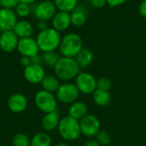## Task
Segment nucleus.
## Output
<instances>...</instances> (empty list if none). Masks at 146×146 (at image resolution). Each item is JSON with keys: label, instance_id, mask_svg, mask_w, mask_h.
Masks as SVG:
<instances>
[{"label": "nucleus", "instance_id": "obj_8", "mask_svg": "<svg viewBox=\"0 0 146 146\" xmlns=\"http://www.w3.org/2000/svg\"><path fill=\"white\" fill-rule=\"evenodd\" d=\"M81 134L86 138H95L101 131V123L94 114H87L80 120Z\"/></svg>", "mask_w": 146, "mask_h": 146}, {"label": "nucleus", "instance_id": "obj_28", "mask_svg": "<svg viewBox=\"0 0 146 146\" xmlns=\"http://www.w3.org/2000/svg\"><path fill=\"white\" fill-rule=\"evenodd\" d=\"M113 87L112 80L108 77H101L97 79V89L105 91H110Z\"/></svg>", "mask_w": 146, "mask_h": 146}, {"label": "nucleus", "instance_id": "obj_6", "mask_svg": "<svg viewBox=\"0 0 146 146\" xmlns=\"http://www.w3.org/2000/svg\"><path fill=\"white\" fill-rule=\"evenodd\" d=\"M80 96V91L74 83L70 82L63 83L60 85L56 92V97L57 102L62 104L71 105L78 100Z\"/></svg>", "mask_w": 146, "mask_h": 146}, {"label": "nucleus", "instance_id": "obj_17", "mask_svg": "<svg viewBox=\"0 0 146 146\" xmlns=\"http://www.w3.org/2000/svg\"><path fill=\"white\" fill-rule=\"evenodd\" d=\"M60 115L59 113L56 111L44 114L41 120V126L42 128L47 133V132H51L54 131L55 129H57L59 122H60Z\"/></svg>", "mask_w": 146, "mask_h": 146}, {"label": "nucleus", "instance_id": "obj_3", "mask_svg": "<svg viewBox=\"0 0 146 146\" xmlns=\"http://www.w3.org/2000/svg\"><path fill=\"white\" fill-rule=\"evenodd\" d=\"M83 48V40L76 33H69L64 35L59 46L62 57L68 58H75Z\"/></svg>", "mask_w": 146, "mask_h": 146}, {"label": "nucleus", "instance_id": "obj_5", "mask_svg": "<svg viewBox=\"0 0 146 146\" xmlns=\"http://www.w3.org/2000/svg\"><path fill=\"white\" fill-rule=\"evenodd\" d=\"M36 107L44 114L56 111L57 99L53 93L41 89L38 91L34 97Z\"/></svg>", "mask_w": 146, "mask_h": 146}, {"label": "nucleus", "instance_id": "obj_24", "mask_svg": "<svg viewBox=\"0 0 146 146\" xmlns=\"http://www.w3.org/2000/svg\"><path fill=\"white\" fill-rule=\"evenodd\" d=\"M79 0H54V3L59 11L70 13L78 5Z\"/></svg>", "mask_w": 146, "mask_h": 146}, {"label": "nucleus", "instance_id": "obj_16", "mask_svg": "<svg viewBox=\"0 0 146 146\" xmlns=\"http://www.w3.org/2000/svg\"><path fill=\"white\" fill-rule=\"evenodd\" d=\"M88 8L85 5L78 4L77 7L71 12V24L76 28H80L85 25L87 20Z\"/></svg>", "mask_w": 146, "mask_h": 146}, {"label": "nucleus", "instance_id": "obj_26", "mask_svg": "<svg viewBox=\"0 0 146 146\" xmlns=\"http://www.w3.org/2000/svg\"><path fill=\"white\" fill-rule=\"evenodd\" d=\"M13 146H31V139L25 133H16L12 139Z\"/></svg>", "mask_w": 146, "mask_h": 146}, {"label": "nucleus", "instance_id": "obj_14", "mask_svg": "<svg viewBox=\"0 0 146 146\" xmlns=\"http://www.w3.org/2000/svg\"><path fill=\"white\" fill-rule=\"evenodd\" d=\"M19 40L14 31L2 32L0 36V49L4 52H12L17 50Z\"/></svg>", "mask_w": 146, "mask_h": 146}, {"label": "nucleus", "instance_id": "obj_13", "mask_svg": "<svg viewBox=\"0 0 146 146\" xmlns=\"http://www.w3.org/2000/svg\"><path fill=\"white\" fill-rule=\"evenodd\" d=\"M7 105L9 109L12 113L21 114L27 109L28 102L25 95L21 93H15L9 97L7 101Z\"/></svg>", "mask_w": 146, "mask_h": 146}, {"label": "nucleus", "instance_id": "obj_30", "mask_svg": "<svg viewBox=\"0 0 146 146\" xmlns=\"http://www.w3.org/2000/svg\"><path fill=\"white\" fill-rule=\"evenodd\" d=\"M19 0H0V5L3 9H13L19 4Z\"/></svg>", "mask_w": 146, "mask_h": 146}, {"label": "nucleus", "instance_id": "obj_2", "mask_svg": "<svg viewBox=\"0 0 146 146\" xmlns=\"http://www.w3.org/2000/svg\"><path fill=\"white\" fill-rule=\"evenodd\" d=\"M62 37L60 33L53 28H48L38 34L36 41L39 50L43 52L56 51L60 46Z\"/></svg>", "mask_w": 146, "mask_h": 146}, {"label": "nucleus", "instance_id": "obj_4", "mask_svg": "<svg viewBox=\"0 0 146 146\" xmlns=\"http://www.w3.org/2000/svg\"><path fill=\"white\" fill-rule=\"evenodd\" d=\"M57 131L61 138L68 142L75 141L81 135L80 121L68 115L60 120Z\"/></svg>", "mask_w": 146, "mask_h": 146}, {"label": "nucleus", "instance_id": "obj_32", "mask_svg": "<svg viewBox=\"0 0 146 146\" xmlns=\"http://www.w3.org/2000/svg\"><path fill=\"white\" fill-rule=\"evenodd\" d=\"M128 0H107V4L110 7L115 8L125 4Z\"/></svg>", "mask_w": 146, "mask_h": 146}, {"label": "nucleus", "instance_id": "obj_18", "mask_svg": "<svg viewBox=\"0 0 146 146\" xmlns=\"http://www.w3.org/2000/svg\"><path fill=\"white\" fill-rule=\"evenodd\" d=\"M88 114V106L86 102L76 101L72 103L68 108V116L80 121Z\"/></svg>", "mask_w": 146, "mask_h": 146}, {"label": "nucleus", "instance_id": "obj_15", "mask_svg": "<svg viewBox=\"0 0 146 146\" xmlns=\"http://www.w3.org/2000/svg\"><path fill=\"white\" fill-rule=\"evenodd\" d=\"M52 28L56 31L62 32L67 30L71 25V15L70 13L64 11H57L51 20Z\"/></svg>", "mask_w": 146, "mask_h": 146}, {"label": "nucleus", "instance_id": "obj_22", "mask_svg": "<svg viewBox=\"0 0 146 146\" xmlns=\"http://www.w3.org/2000/svg\"><path fill=\"white\" fill-rule=\"evenodd\" d=\"M60 85V80L55 75H45L41 82L42 89L53 94L56 92Z\"/></svg>", "mask_w": 146, "mask_h": 146}, {"label": "nucleus", "instance_id": "obj_42", "mask_svg": "<svg viewBox=\"0 0 146 146\" xmlns=\"http://www.w3.org/2000/svg\"><path fill=\"white\" fill-rule=\"evenodd\" d=\"M0 9H1V5H0Z\"/></svg>", "mask_w": 146, "mask_h": 146}, {"label": "nucleus", "instance_id": "obj_37", "mask_svg": "<svg viewBox=\"0 0 146 146\" xmlns=\"http://www.w3.org/2000/svg\"><path fill=\"white\" fill-rule=\"evenodd\" d=\"M83 146H102L100 145L95 139H89L86 142H85V144Z\"/></svg>", "mask_w": 146, "mask_h": 146}, {"label": "nucleus", "instance_id": "obj_38", "mask_svg": "<svg viewBox=\"0 0 146 146\" xmlns=\"http://www.w3.org/2000/svg\"><path fill=\"white\" fill-rule=\"evenodd\" d=\"M20 3H26V4H28V5H31L34 3H36L37 0H19Z\"/></svg>", "mask_w": 146, "mask_h": 146}, {"label": "nucleus", "instance_id": "obj_33", "mask_svg": "<svg viewBox=\"0 0 146 146\" xmlns=\"http://www.w3.org/2000/svg\"><path fill=\"white\" fill-rule=\"evenodd\" d=\"M139 13L143 18L146 19V0H143L140 3L139 6Z\"/></svg>", "mask_w": 146, "mask_h": 146}, {"label": "nucleus", "instance_id": "obj_39", "mask_svg": "<svg viewBox=\"0 0 146 146\" xmlns=\"http://www.w3.org/2000/svg\"><path fill=\"white\" fill-rule=\"evenodd\" d=\"M56 146H69L68 144H66V143H60V144H58V145H56Z\"/></svg>", "mask_w": 146, "mask_h": 146}, {"label": "nucleus", "instance_id": "obj_36", "mask_svg": "<svg viewBox=\"0 0 146 146\" xmlns=\"http://www.w3.org/2000/svg\"><path fill=\"white\" fill-rule=\"evenodd\" d=\"M37 28L40 31H44L45 29L48 28V25H47V22H44V21H38L37 23Z\"/></svg>", "mask_w": 146, "mask_h": 146}, {"label": "nucleus", "instance_id": "obj_9", "mask_svg": "<svg viewBox=\"0 0 146 146\" xmlns=\"http://www.w3.org/2000/svg\"><path fill=\"white\" fill-rule=\"evenodd\" d=\"M56 7L53 1L50 0H44L38 3L36 10L34 12V15L38 21L48 22L52 20L54 15H56Z\"/></svg>", "mask_w": 146, "mask_h": 146}, {"label": "nucleus", "instance_id": "obj_12", "mask_svg": "<svg viewBox=\"0 0 146 146\" xmlns=\"http://www.w3.org/2000/svg\"><path fill=\"white\" fill-rule=\"evenodd\" d=\"M17 23V15L13 9H0V29L2 32L13 31Z\"/></svg>", "mask_w": 146, "mask_h": 146}, {"label": "nucleus", "instance_id": "obj_23", "mask_svg": "<svg viewBox=\"0 0 146 146\" xmlns=\"http://www.w3.org/2000/svg\"><path fill=\"white\" fill-rule=\"evenodd\" d=\"M52 139L46 132L36 133L31 139V146H51Z\"/></svg>", "mask_w": 146, "mask_h": 146}, {"label": "nucleus", "instance_id": "obj_11", "mask_svg": "<svg viewBox=\"0 0 146 146\" xmlns=\"http://www.w3.org/2000/svg\"><path fill=\"white\" fill-rule=\"evenodd\" d=\"M17 51L21 56H27L32 58L34 55L38 54L40 50L36 40H34L32 37H28V38H23L19 40Z\"/></svg>", "mask_w": 146, "mask_h": 146}, {"label": "nucleus", "instance_id": "obj_25", "mask_svg": "<svg viewBox=\"0 0 146 146\" xmlns=\"http://www.w3.org/2000/svg\"><path fill=\"white\" fill-rule=\"evenodd\" d=\"M42 57H43V63L45 65L49 67H52V68L55 67V65L57 64V62L61 59L60 54L56 51L44 52L42 54Z\"/></svg>", "mask_w": 146, "mask_h": 146}, {"label": "nucleus", "instance_id": "obj_21", "mask_svg": "<svg viewBox=\"0 0 146 146\" xmlns=\"http://www.w3.org/2000/svg\"><path fill=\"white\" fill-rule=\"evenodd\" d=\"M92 99L96 105L99 107H107L110 104L112 101V96L110 91L97 89L92 94Z\"/></svg>", "mask_w": 146, "mask_h": 146}, {"label": "nucleus", "instance_id": "obj_41", "mask_svg": "<svg viewBox=\"0 0 146 146\" xmlns=\"http://www.w3.org/2000/svg\"><path fill=\"white\" fill-rule=\"evenodd\" d=\"M145 84H146V79H145Z\"/></svg>", "mask_w": 146, "mask_h": 146}, {"label": "nucleus", "instance_id": "obj_10", "mask_svg": "<svg viewBox=\"0 0 146 146\" xmlns=\"http://www.w3.org/2000/svg\"><path fill=\"white\" fill-rule=\"evenodd\" d=\"M45 71L42 65H30L24 68L23 76L24 78L30 83L38 84L41 83L42 80L45 77Z\"/></svg>", "mask_w": 146, "mask_h": 146}, {"label": "nucleus", "instance_id": "obj_34", "mask_svg": "<svg viewBox=\"0 0 146 146\" xmlns=\"http://www.w3.org/2000/svg\"><path fill=\"white\" fill-rule=\"evenodd\" d=\"M20 62H21V65L26 68L27 66H29L30 65H32V59L30 57H27V56H21V59H20Z\"/></svg>", "mask_w": 146, "mask_h": 146}, {"label": "nucleus", "instance_id": "obj_1", "mask_svg": "<svg viewBox=\"0 0 146 146\" xmlns=\"http://www.w3.org/2000/svg\"><path fill=\"white\" fill-rule=\"evenodd\" d=\"M53 69L55 76L59 80L64 81L65 83L69 82L72 79H75L80 72V68L74 58L62 56Z\"/></svg>", "mask_w": 146, "mask_h": 146}, {"label": "nucleus", "instance_id": "obj_35", "mask_svg": "<svg viewBox=\"0 0 146 146\" xmlns=\"http://www.w3.org/2000/svg\"><path fill=\"white\" fill-rule=\"evenodd\" d=\"M31 59H32V64H33V65H42V64H44L43 63V57H42V55H39V53L32 57Z\"/></svg>", "mask_w": 146, "mask_h": 146}, {"label": "nucleus", "instance_id": "obj_19", "mask_svg": "<svg viewBox=\"0 0 146 146\" xmlns=\"http://www.w3.org/2000/svg\"><path fill=\"white\" fill-rule=\"evenodd\" d=\"M13 31L19 39L28 38L31 37L33 33V27L28 21L21 20L17 22Z\"/></svg>", "mask_w": 146, "mask_h": 146}, {"label": "nucleus", "instance_id": "obj_31", "mask_svg": "<svg viewBox=\"0 0 146 146\" xmlns=\"http://www.w3.org/2000/svg\"><path fill=\"white\" fill-rule=\"evenodd\" d=\"M89 3L96 9L104 8L107 4V0H88Z\"/></svg>", "mask_w": 146, "mask_h": 146}, {"label": "nucleus", "instance_id": "obj_40", "mask_svg": "<svg viewBox=\"0 0 146 146\" xmlns=\"http://www.w3.org/2000/svg\"><path fill=\"white\" fill-rule=\"evenodd\" d=\"M1 34H2V31H1V29H0V36H1Z\"/></svg>", "mask_w": 146, "mask_h": 146}, {"label": "nucleus", "instance_id": "obj_29", "mask_svg": "<svg viewBox=\"0 0 146 146\" xmlns=\"http://www.w3.org/2000/svg\"><path fill=\"white\" fill-rule=\"evenodd\" d=\"M15 14L16 15L20 17H26L31 14V9L30 5L23 3H19V4L15 8Z\"/></svg>", "mask_w": 146, "mask_h": 146}, {"label": "nucleus", "instance_id": "obj_27", "mask_svg": "<svg viewBox=\"0 0 146 146\" xmlns=\"http://www.w3.org/2000/svg\"><path fill=\"white\" fill-rule=\"evenodd\" d=\"M95 140L102 146L110 145L112 142V137L111 135L104 130H101L97 136L95 137Z\"/></svg>", "mask_w": 146, "mask_h": 146}, {"label": "nucleus", "instance_id": "obj_20", "mask_svg": "<svg viewBox=\"0 0 146 146\" xmlns=\"http://www.w3.org/2000/svg\"><path fill=\"white\" fill-rule=\"evenodd\" d=\"M74 59L80 69H86L93 63L94 54L89 48H83Z\"/></svg>", "mask_w": 146, "mask_h": 146}, {"label": "nucleus", "instance_id": "obj_7", "mask_svg": "<svg viewBox=\"0 0 146 146\" xmlns=\"http://www.w3.org/2000/svg\"><path fill=\"white\" fill-rule=\"evenodd\" d=\"M74 84L80 93L84 95H92L97 89V79L90 72L80 71L75 78Z\"/></svg>", "mask_w": 146, "mask_h": 146}]
</instances>
